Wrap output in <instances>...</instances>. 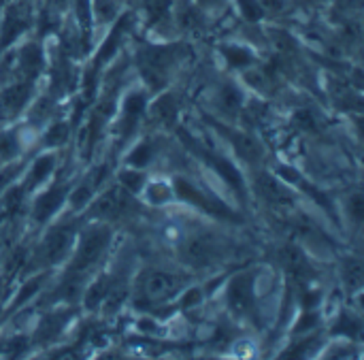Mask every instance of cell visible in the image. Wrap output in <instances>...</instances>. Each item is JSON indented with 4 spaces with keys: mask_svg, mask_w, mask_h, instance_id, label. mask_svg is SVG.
I'll list each match as a JSON object with an SVG mask.
<instances>
[{
    "mask_svg": "<svg viewBox=\"0 0 364 360\" xmlns=\"http://www.w3.org/2000/svg\"><path fill=\"white\" fill-rule=\"evenodd\" d=\"M175 62H177V47H145L141 49L139 55L141 75L154 90L166 83V73Z\"/></svg>",
    "mask_w": 364,
    "mask_h": 360,
    "instance_id": "6da1fadb",
    "label": "cell"
},
{
    "mask_svg": "<svg viewBox=\"0 0 364 360\" xmlns=\"http://www.w3.org/2000/svg\"><path fill=\"white\" fill-rule=\"evenodd\" d=\"M109 241H111V231L109 228L96 226L92 231H87L81 237V245H79L77 258H75V263L70 267V273L83 275L87 269H92L100 260V256L105 254V250L109 248Z\"/></svg>",
    "mask_w": 364,
    "mask_h": 360,
    "instance_id": "7a4b0ae2",
    "label": "cell"
},
{
    "mask_svg": "<svg viewBox=\"0 0 364 360\" xmlns=\"http://www.w3.org/2000/svg\"><path fill=\"white\" fill-rule=\"evenodd\" d=\"M73 239H75V226L73 224H62V226H55L47 233L41 250H38V258L45 263V265H55L60 263L68 252H70V245H73Z\"/></svg>",
    "mask_w": 364,
    "mask_h": 360,
    "instance_id": "3957f363",
    "label": "cell"
},
{
    "mask_svg": "<svg viewBox=\"0 0 364 360\" xmlns=\"http://www.w3.org/2000/svg\"><path fill=\"white\" fill-rule=\"evenodd\" d=\"M132 209V201H130V192L124 188H111L109 192H105L92 207V216L94 218H102V220H117L128 216Z\"/></svg>",
    "mask_w": 364,
    "mask_h": 360,
    "instance_id": "277c9868",
    "label": "cell"
},
{
    "mask_svg": "<svg viewBox=\"0 0 364 360\" xmlns=\"http://www.w3.org/2000/svg\"><path fill=\"white\" fill-rule=\"evenodd\" d=\"M175 190H177L179 198H183L186 203H190V205H194V207H198V209H203V211H207L211 216H218V218H235L232 211L226 209V205H222L220 201L207 198L198 188H194L190 181H186L181 177L175 179Z\"/></svg>",
    "mask_w": 364,
    "mask_h": 360,
    "instance_id": "5b68a950",
    "label": "cell"
},
{
    "mask_svg": "<svg viewBox=\"0 0 364 360\" xmlns=\"http://www.w3.org/2000/svg\"><path fill=\"white\" fill-rule=\"evenodd\" d=\"M226 303L235 316H247L254 307V277L237 275L228 286Z\"/></svg>",
    "mask_w": 364,
    "mask_h": 360,
    "instance_id": "8992f818",
    "label": "cell"
},
{
    "mask_svg": "<svg viewBox=\"0 0 364 360\" xmlns=\"http://www.w3.org/2000/svg\"><path fill=\"white\" fill-rule=\"evenodd\" d=\"M181 280L171 275V273H162V271H149L143 277V292L149 301H166L171 299L177 288H179Z\"/></svg>",
    "mask_w": 364,
    "mask_h": 360,
    "instance_id": "52a82bcc",
    "label": "cell"
},
{
    "mask_svg": "<svg viewBox=\"0 0 364 360\" xmlns=\"http://www.w3.org/2000/svg\"><path fill=\"white\" fill-rule=\"evenodd\" d=\"M181 256L192 267H207L213 260V256H215V241H213V237H207V235L190 237L183 243V248H181Z\"/></svg>",
    "mask_w": 364,
    "mask_h": 360,
    "instance_id": "ba28073f",
    "label": "cell"
},
{
    "mask_svg": "<svg viewBox=\"0 0 364 360\" xmlns=\"http://www.w3.org/2000/svg\"><path fill=\"white\" fill-rule=\"evenodd\" d=\"M26 28H28V11L21 4L9 6L4 23H2V34H0V51L9 47Z\"/></svg>",
    "mask_w": 364,
    "mask_h": 360,
    "instance_id": "9c48e42d",
    "label": "cell"
},
{
    "mask_svg": "<svg viewBox=\"0 0 364 360\" xmlns=\"http://www.w3.org/2000/svg\"><path fill=\"white\" fill-rule=\"evenodd\" d=\"M218 130H222V132L226 134V139L232 143L235 152H237L245 162L256 164V162L262 158V149H260V145H258L256 139H252V137H247V134H243V132H237V130H228V128H224V126H218Z\"/></svg>",
    "mask_w": 364,
    "mask_h": 360,
    "instance_id": "30bf717a",
    "label": "cell"
},
{
    "mask_svg": "<svg viewBox=\"0 0 364 360\" xmlns=\"http://www.w3.org/2000/svg\"><path fill=\"white\" fill-rule=\"evenodd\" d=\"M32 96V83L23 81V83H15L11 88H6L0 96V107L6 115H15L23 109V105L30 100Z\"/></svg>",
    "mask_w": 364,
    "mask_h": 360,
    "instance_id": "8fae6325",
    "label": "cell"
},
{
    "mask_svg": "<svg viewBox=\"0 0 364 360\" xmlns=\"http://www.w3.org/2000/svg\"><path fill=\"white\" fill-rule=\"evenodd\" d=\"M256 188H258L260 196L273 205H290L292 203V192L267 173L256 177Z\"/></svg>",
    "mask_w": 364,
    "mask_h": 360,
    "instance_id": "7c38bea8",
    "label": "cell"
},
{
    "mask_svg": "<svg viewBox=\"0 0 364 360\" xmlns=\"http://www.w3.org/2000/svg\"><path fill=\"white\" fill-rule=\"evenodd\" d=\"M132 26V15H124V17H119L117 19V23L113 26V30H111V34H109V38L102 43V47H100V51H98V55H96V64H94V68H98L100 64H105L109 58H113V53L117 51V47H119V43H122V36L128 32V28Z\"/></svg>",
    "mask_w": 364,
    "mask_h": 360,
    "instance_id": "4fadbf2b",
    "label": "cell"
},
{
    "mask_svg": "<svg viewBox=\"0 0 364 360\" xmlns=\"http://www.w3.org/2000/svg\"><path fill=\"white\" fill-rule=\"evenodd\" d=\"M64 198H66V190L62 186H55L49 192H45L43 196H38V201L34 205V220L36 222H47L62 207Z\"/></svg>",
    "mask_w": 364,
    "mask_h": 360,
    "instance_id": "5bb4252c",
    "label": "cell"
},
{
    "mask_svg": "<svg viewBox=\"0 0 364 360\" xmlns=\"http://www.w3.org/2000/svg\"><path fill=\"white\" fill-rule=\"evenodd\" d=\"M70 318V312H60V314H49L43 318V322L38 324V331H36V339L38 344H49L53 342L60 331L64 329V324L68 322Z\"/></svg>",
    "mask_w": 364,
    "mask_h": 360,
    "instance_id": "9a60e30c",
    "label": "cell"
},
{
    "mask_svg": "<svg viewBox=\"0 0 364 360\" xmlns=\"http://www.w3.org/2000/svg\"><path fill=\"white\" fill-rule=\"evenodd\" d=\"M200 156H205L207 158V162L220 173V177L237 192V194H241L243 192V177H241V173L228 162V160H224V158H215V156H207L205 152H200Z\"/></svg>",
    "mask_w": 364,
    "mask_h": 360,
    "instance_id": "2e32d148",
    "label": "cell"
},
{
    "mask_svg": "<svg viewBox=\"0 0 364 360\" xmlns=\"http://www.w3.org/2000/svg\"><path fill=\"white\" fill-rule=\"evenodd\" d=\"M177 113H179V105H177V100H175L173 94L160 96V98L154 102V107H151L154 120H156L158 124H162V126H173L175 120H177Z\"/></svg>",
    "mask_w": 364,
    "mask_h": 360,
    "instance_id": "e0dca14e",
    "label": "cell"
},
{
    "mask_svg": "<svg viewBox=\"0 0 364 360\" xmlns=\"http://www.w3.org/2000/svg\"><path fill=\"white\" fill-rule=\"evenodd\" d=\"M19 68L28 77H34L43 68V49L36 43L23 45V49L19 51Z\"/></svg>",
    "mask_w": 364,
    "mask_h": 360,
    "instance_id": "ac0fdd59",
    "label": "cell"
},
{
    "mask_svg": "<svg viewBox=\"0 0 364 360\" xmlns=\"http://www.w3.org/2000/svg\"><path fill=\"white\" fill-rule=\"evenodd\" d=\"M222 55L226 58V62L232 68H247L254 64V53L245 47H239V45H224Z\"/></svg>",
    "mask_w": 364,
    "mask_h": 360,
    "instance_id": "d6986e66",
    "label": "cell"
},
{
    "mask_svg": "<svg viewBox=\"0 0 364 360\" xmlns=\"http://www.w3.org/2000/svg\"><path fill=\"white\" fill-rule=\"evenodd\" d=\"M177 21H179V26L186 28V30H198V28H203V23H205L203 13H200L192 2H181V4H179Z\"/></svg>",
    "mask_w": 364,
    "mask_h": 360,
    "instance_id": "ffe728a7",
    "label": "cell"
},
{
    "mask_svg": "<svg viewBox=\"0 0 364 360\" xmlns=\"http://www.w3.org/2000/svg\"><path fill=\"white\" fill-rule=\"evenodd\" d=\"M173 0H145V13L151 23H162L171 17Z\"/></svg>",
    "mask_w": 364,
    "mask_h": 360,
    "instance_id": "44dd1931",
    "label": "cell"
},
{
    "mask_svg": "<svg viewBox=\"0 0 364 360\" xmlns=\"http://www.w3.org/2000/svg\"><path fill=\"white\" fill-rule=\"evenodd\" d=\"M100 177H102V173H98L94 179L90 177V179H87V181H83L79 188H75V192L70 194V205H73V209H81V207H85V205L90 203L92 192H94V186L100 181Z\"/></svg>",
    "mask_w": 364,
    "mask_h": 360,
    "instance_id": "7402d4cb",
    "label": "cell"
},
{
    "mask_svg": "<svg viewBox=\"0 0 364 360\" xmlns=\"http://www.w3.org/2000/svg\"><path fill=\"white\" fill-rule=\"evenodd\" d=\"M53 164H55V160H53L51 156H41V158L32 164L30 179H28V190H30V188H34L36 184L45 181V179H47V175L53 171Z\"/></svg>",
    "mask_w": 364,
    "mask_h": 360,
    "instance_id": "603a6c76",
    "label": "cell"
},
{
    "mask_svg": "<svg viewBox=\"0 0 364 360\" xmlns=\"http://www.w3.org/2000/svg\"><path fill=\"white\" fill-rule=\"evenodd\" d=\"M21 205H23V190L21 188H11L4 194L2 203H0V216L13 218L15 213H19Z\"/></svg>",
    "mask_w": 364,
    "mask_h": 360,
    "instance_id": "cb8c5ba5",
    "label": "cell"
},
{
    "mask_svg": "<svg viewBox=\"0 0 364 360\" xmlns=\"http://www.w3.org/2000/svg\"><path fill=\"white\" fill-rule=\"evenodd\" d=\"M109 288H111V284H109V280L107 277H100L90 290H87V297H85V307L87 309H96L102 301H105V297H107V292H109Z\"/></svg>",
    "mask_w": 364,
    "mask_h": 360,
    "instance_id": "d4e9b609",
    "label": "cell"
},
{
    "mask_svg": "<svg viewBox=\"0 0 364 360\" xmlns=\"http://www.w3.org/2000/svg\"><path fill=\"white\" fill-rule=\"evenodd\" d=\"M220 102L224 105L226 111H239L241 102H243V96H241V92L232 83H226L222 88V92H220Z\"/></svg>",
    "mask_w": 364,
    "mask_h": 360,
    "instance_id": "484cf974",
    "label": "cell"
},
{
    "mask_svg": "<svg viewBox=\"0 0 364 360\" xmlns=\"http://www.w3.org/2000/svg\"><path fill=\"white\" fill-rule=\"evenodd\" d=\"M343 282L350 290H358L363 286V265L358 260H348L346 263V273Z\"/></svg>",
    "mask_w": 364,
    "mask_h": 360,
    "instance_id": "4316f807",
    "label": "cell"
},
{
    "mask_svg": "<svg viewBox=\"0 0 364 360\" xmlns=\"http://www.w3.org/2000/svg\"><path fill=\"white\" fill-rule=\"evenodd\" d=\"M68 141V126L64 124V122H58V124H53L49 130H47V134H45V145L47 147H60V145H64Z\"/></svg>",
    "mask_w": 364,
    "mask_h": 360,
    "instance_id": "83f0119b",
    "label": "cell"
},
{
    "mask_svg": "<svg viewBox=\"0 0 364 360\" xmlns=\"http://www.w3.org/2000/svg\"><path fill=\"white\" fill-rule=\"evenodd\" d=\"M145 102H147V98H145L143 92H132L124 102V115H130V117L139 120L143 115V111H145Z\"/></svg>",
    "mask_w": 364,
    "mask_h": 360,
    "instance_id": "f1b7e54d",
    "label": "cell"
},
{
    "mask_svg": "<svg viewBox=\"0 0 364 360\" xmlns=\"http://www.w3.org/2000/svg\"><path fill=\"white\" fill-rule=\"evenodd\" d=\"M119 181H122L124 190H128L130 194H136L145 186V175L139 173V171H122L119 173Z\"/></svg>",
    "mask_w": 364,
    "mask_h": 360,
    "instance_id": "f546056e",
    "label": "cell"
},
{
    "mask_svg": "<svg viewBox=\"0 0 364 360\" xmlns=\"http://www.w3.org/2000/svg\"><path fill=\"white\" fill-rule=\"evenodd\" d=\"M151 156H154L151 145H149V143H141V145H136V147L130 152V156H128V164H132V166H136V169H143V166H147V164H149Z\"/></svg>",
    "mask_w": 364,
    "mask_h": 360,
    "instance_id": "4dcf8cb0",
    "label": "cell"
},
{
    "mask_svg": "<svg viewBox=\"0 0 364 360\" xmlns=\"http://www.w3.org/2000/svg\"><path fill=\"white\" fill-rule=\"evenodd\" d=\"M269 36L273 41V45L282 51V53H290L296 49V41L292 38V34H288L286 30H269Z\"/></svg>",
    "mask_w": 364,
    "mask_h": 360,
    "instance_id": "1f68e13d",
    "label": "cell"
},
{
    "mask_svg": "<svg viewBox=\"0 0 364 360\" xmlns=\"http://www.w3.org/2000/svg\"><path fill=\"white\" fill-rule=\"evenodd\" d=\"M43 282H45V275H38V277H34V280H30L21 290H19V295L15 297V301H13V309H17L21 303H26L30 297H34L38 290H41V286H43Z\"/></svg>",
    "mask_w": 364,
    "mask_h": 360,
    "instance_id": "d6a6232c",
    "label": "cell"
},
{
    "mask_svg": "<svg viewBox=\"0 0 364 360\" xmlns=\"http://www.w3.org/2000/svg\"><path fill=\"white\" fill-rule=\"evenodd\" d=\"M333 333L343 335V337H350V339H356V337L360 335V322L354 320V318H350V316H343V318L337 322V327L333 329Z\"/></svg>",
    "mask_w": 364,
    "mask_h": 360,
    "instance_id": "836d02e7",
    "label": "cell"
},
{
    "mask_svg": "<svg viewBox=\"0 0 364 360\" xmlns=\"http://www.w3.org/2000/svg\"><path fill=\"white\" fill-rule=\"evenodd\" d=\"M94 15L100 21H111L117 15V4L115 0H94Z\"/></svg>",
    "mask_w": 364,
    "mask_h": 360,
    "instance_id": "e575fe53",
    "label": "cell"
},
{
    "mask_svg": "<svg viewBox=\"0 0 364 360\" xmlns=\"http://www.w3.org/2000/svg\"><path fill=\"white\" fill-rule=\"evenodd\" d=\"M294 122H296V126H299V128H303V130H307V132H316V130H320V122H318V117H316L309 109H301V111H296V113H294Z\"/></svg>",
    "mask_w": 364,
    "mask_h": 360,
    "instance_id": "d590c367",
    "label": "cell"
},
{
    "mask_svg": "<svg viewBox=\"0 0 364 360\" xmlns=\"http://www.w3.org/2000/svg\"><path fill=\"white\" fill-rule=\"evenodd\" d=\"M147 198L151 205H164L171 201V188L166 184H154L147 188Z\"/></svg>",
    "mask_w": 364,
    "mask_h": 360,
    "instance_id": "8d00e7d4",
    "label": "cell"
},
{
    "mask_svg": "<svg viewBox=\"0 0 364 360\" xmlns=\"http://www.w3.org/2000/svg\"><path fill=\"white\" fill-rule=\"evenodd\" d=\"M239 9L247 21H258V19H262V13H264L262 4L258 0H239Z\"/></svg>",
    "mask_w": 364,
    "mask_h": 360,
    "instance_id": "74e56055",
    "label": "cell"
},
{
    "mask_svg": "<svg viewBox=\"0 0 364 360\" xmlns=\"http://www.w3.org/2000/svg\"><path fill=\"white\" fill-rule=\"evenodd\" d=\"M19 154V141L15 134H4L0 139V158L2 160H11Z\"/></svg>",
    "mask_w": 364,
    "mask_h": 360,
    "instance_id": "f35d334b",
    "label": "cell"
},
{
    "mask_svg": "<svg viewBox=\"0 0 364 360\" xmlns=\"http://www.w3.org/2000/svg\"><path fill=\"white\" fill-rule=\"evenodd\" d=\"M245 81L252 85V88H256V90H260V92H269V81H267V75L262 73V70H247L245 73Z\"/></svg>",
    "mask_w": 364,
    "mask_h": 360,
    "instance_id": "ab89813d",
    "label": "cell"
},
{
    "mask_svg": "<svg viewBox=\"0 0 364 360\" xmlns=\"http://www.w3.org/2000/svg\"><path fill=\"white\" fill-rule=\"evenodd\" d=\"M102 117H105V115L96 111V113H94V117H92V122H90V137H87V149H90V147H92V145H94L96 141H98V134H100V130H102V122H105Z\"/></svg>",
    "mask_w": 364,
    "mask_h": 360,
    "instance_id": "60d3db41",
    "label": "cell"
},
{
    "mask_svg": "<svg viewBox=\"0 0 364 360\" xmlns=\"http://www.w3.org/2000/svg\"><path fill=\"white\" fill-rule=\"evenodd\" d=\"M75 9H77L79 21L83 23V28H87L90 17H92V0H75Z\"/></svg>",
    "mask_w": 364,
    "mask_h": 360,
    "instance_id": "b9f144b4",
    "label": "cell"
},
{
    "mask_svg": "<svg viewBox=\"0 0 364 360\" xmlns=\"http://www.w3.org/2000/svg\"><path fill=\"white\" fill-rule=\"evenodd\" d=\"M200 301H203V292H200L198 288H192V290H188V292H186V297L181 299V307H183V309H188V307L198 305Z\"/></svg>",
    "mask_w": 364,
    "mask_h": 360,
    "instance_id": "7bdbcfd3",
    "label": "cell"
},
{
    "mask_svg": "<svg viewBox=\"0 0 364 360\" xmlns=\"http://www.w3.org/2000/svg\"><path fill=\"white\" fill-rule=\"evenodd\" d=\"M350 209H352V216L356 222H363L364 218V198L360 194H354L352 201H350Z\"/></svg>",
    "mask_w": 364,
    "mask_h": 360,
    "instance_id": "ee69618b",
    "label": "cell"
},
{
    "mask_svg": "<svg viewBox=\"0 0 364 360\" xmlns=\"http://www.w3.org/2000/svg\"><path fill=\"white\" fill-rule=\"evenodd\" d=\"M96 70L98 68H90L87 70V75H85V98H90V96H94V90H96Z\"/></svg>",
    "mask_w": 364,
    "mask_h": 360,
    "instance_id": "f6af8a7d",
    "label": "cell"
},
{
    "mask_svg": "<svg viewBox=\"0 0 364 360\" xmlns=\"http://www.w3.org/2000/svg\"><path fill=\"white\" fill-rule=\"evenodd\" d=\"M316 322H318V316H316V314H307V316H303V318H301V322L296 324V333H303V331L314 329V327H316Z\"/></svg>",
    "mask_w": 364,
    "mask_h": 360,
    "instance_id": "bcb514c9",
    "label": "cell"
},
{
    "mask_svg": "<svg viewBox=\"0 0 364 360\" xmlns=\"http://www.w3.org/2000/svg\"><path fill=\"white\" fill-rule=\"evenodd\" d=\"M303 188H305V190H307V192H309V194H311V196H314V198H316V201H318L326 211H331V203H328V198H326L322 192H318V190H316V188H311L309 184H303Z\"/></svg>",
    "mask_w": 364,
    "mask_h": 360,
    "instance_id": "7dc6e473",
    "label": "cell"
},
{
    "mask_svg": "<svg viewBox=\"0 0 364 360\" xmlns=\"http://www.w3.org/2000/svg\"><path fill=\"white\" fill-rule=\"evenodd\" d=\"M17 171H19L17 166H11V169H4V171H0V192H2V190H4V188L11 184V179L17 175Z\"/></svg>",
    "mask_w": 364,
    "mask_h": 360,
    "instance_id": "c3c4849f",
    "label": "cell"
},
{
    "mask_svg": "<svg viewBox=\"0 0 364 360\" xmlns=\"http://www.w3.org/2000/svg\"><path fill=\"white\" fill-rule=\"evenodd\" d=\"M277 171H279V175H282V177H286L290 184H301V175H299L294 169H290V166H279Z\"/></svg>",
    "mask_w": 364,
    "mask_h": 360,
    "instance_id": "681fc988",
    "label": "cell"
},
{
    "mask_svg": "<svg viewBox=\"0 0 364 360\" xmlns=\"http://www.w3.org/2000/svg\"><path fill=\"white\" fill-rule=\"evenodd\" d=\"M260 4H262V9H269V11L277 13V11H282L286 6V0H262Z\"/></svg>",
    "mask_w": 364,
    "mask_h": 360,
    "instance_id": "f907efd6",
    "label": "cell"
},
{
    "mask_svg": "<svg viewBox=\"0 0 364 360\" xmlns=\"http://www.w3.org/2000/svg\"><path fill=\"white\" fill-rule=\"evenodd\" d=\"M318 301H320V295H318V292H316V295H307L305 301H303V305H305L307 309H311V307L318 305Z\"/></svg>",
    "mask_w": 364,
    "mask_h": 360,
    "instance_id": "816d5d0a",
    "label": "cell"
},
{
    "mask_svg": "<svg viewBox=\"0 0 364 360\" xmlns=\"http://www.w3.org/2000/svg\"><path fill=\"white\" fill-rule=\"evenodd\" d=\"M222 0H198V4H203V6H218Z\"/></svg>",
    "mask_w": 364,
    "mask_h": 360,
    "instance_id": "f5cc1de1",
    "label": "cell"
},
{
    "mask_svg": "<svg viewBox=\"0 0 364 360\" xmlns=\"http://www.w3.org/2000/svg\"><path fill=\"white\" fill-rule=\"evenodd\" d=\"M66 2H68V0H51V4H53L55 9H64V6H66Z\"/></svg>",
    "mask_w": 364,
    "mask_h": 360,
    "instance_id": "db71d44e",
    "label": "cell"
}]
</instances>
